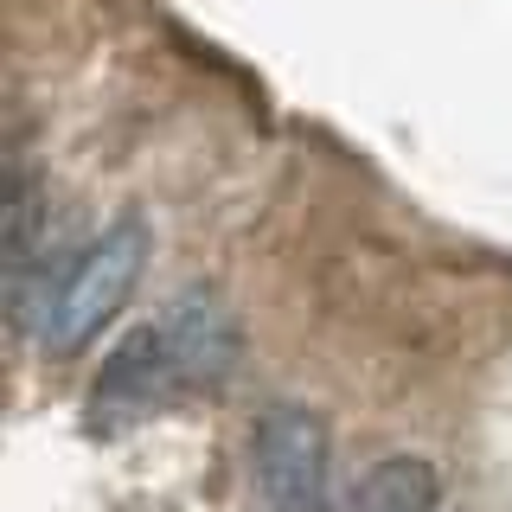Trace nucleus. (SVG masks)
<instances>
[{
    "instance_id": "nucleus-2",
    "label": "nucleus",
    "mask_w": 512,
    "mask_h": 512,
    "mask_svg": "<svg viewBox=\"0 0 512 512\" xmlns=\"http://www.w3.org/2000/svg\"><path fill=\"white\" fill-rule=\"evenodd\" d=\"M250 480L263 512H333V442L308 404H269L250 429Z\"/></svg>"
},
{
    "instance_id": "nucleus-5",
    "label": "nucleus",
    "mask_w": 512,
    "mask_h": 512,
    "mask_svg": "<svg viewBox=\"0 0 512 512\" xmlns=\"http://www.w3.org/2000/svg\"><path fill=\"white\" fill-rule=\"evenodd\" d=\"M346 512H442V480L416 455H384L372 474L359 480Z\"/></svg>"
},
{
    "instance_id": "nucleus-3",
    "label": "nucleus",
    "mask_w": 512,
    "mask_h": 512,
    "mask_svg": "<svg viewBox=\"0 0 512 512\" xmlns=\"http://www.w3.org/2000/svg\"><path fill=\"white\" fill-rule=\"evenodd\" d=\"M160 340H167L180 391H224L244 365V327L218 288H180L160 314Z\"/></svg>"
},
{
    "instance_id": "nucleus-1",
    "label": "nucleus",
    "mask_w": 512,
    "mask_h": 512,
    "mask_svg": "<svg viewBox=\"0 0 512 512\" xmlns=\"http://www.w3.org/2000/svg\"><path fill=\"white\" fill-rule=\"evenodd\" d=\"M148 244H154L148 224L128 212L116 224H103L84 250H71L58 269L45 263L32 288H20V314L32 320V333H39V346L52 359L84 352L122 314V301L135 295L141 269H148Z\"/></svg>"
},
{
    "instance_id": "nucleus-4",
    "label": "nucleus",
    "mask_w": 512,
    "mask_h": 512,
    "mask_svg": "<svg viewBox=\"0 0 512 512\" xmlns=\"http://www.w3.org/2000/svg\"><path fill=\"white\" fill-rule=\"evenodd\" d=\"M173 397H186V391H180V378H173L160 320L122 333V340L103 352V372L90 384V410H96V423H109V429L135 423V416H154L160 404H173Z\"/></svg>"
}]
</instances>
